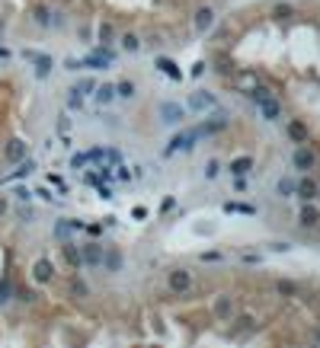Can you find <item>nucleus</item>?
<instances>
[{"mask_svg":"<svg viewBox=\"0 0 320 348\" xmlns=\"http://www.w3.org/2000/svg\"><path fill=\"white\" fill-rule=\"evenodd\" d=\"M199 134H202V131H180L173 141H170L167 154H176V150H192L195 141H199Z\"/></svg>","mask_w":320,"mask_h":348,"instance_id":"f257e3e1","label":"nucleus"},{"mask_svg":"<svg viewBox=\"0 0 320 348\" xmlns=\"http://www.w3.org/2000/svg\"><path fill=\"white\" fill-rule=\"evenodd\" d=\"M189 288H192V275H189L186 269L170 271V291H173V294H186Z\"/></svg>","mask_w":320,"mask_h":348,"instance_id":"f03ea898","label":"nucleus"},{"mask_svg":"<svg viewBox=\"0 0 320 348\" xmlns=\"http://www.w3.org/2000/svg\"><path fill=\"white\" fill-rule=\"evenodd\" d=\"M256 109H260V115H263L266 121H278V118H282V106L275 102V96H272V99H263V102H256Z\"/></svg>","mask_w":320,"mask_h":348,"instance_id":"7ed1b4c3","label":"nucleus"},{"mask_svg":"<svg viewBox=\"0 0 320 348\" xmlns=\"http://www.w3.org/2000/svg\"><path fill=\"white\" fill-rule=\"evenodd\" d=\"M189 106H192L195 112H208V109H218V99L212 93H192V96H189Z\"/></svg>","mask_w":320,"mask_h":348,"instance_id":"20e7f679","label":"nucleus"},{"mask_svg":"<svg viewBox=\"0 0 320 348\" xmlns=\"http://www.w3.org/2000/svg\"><path fill=\"white\" fill-rule=\"evenodd\" d=\"M160 115H163V121H167V125H176V121H183L186 109L176 106V102H163V106H160Z\"/></svg>","mask_w":320,"mask_h":348,"instance_id":"39448f33","label":"nucleus"},{"mask_svg":"<svg viewBox=\"0 0 320 348\" xmlns=\"http://www.w3.org/2000/svg\"><path fill=\"white\" fill-rule=\"evenodd\" d=\"M51 275H54V265L48 262V259H39L36 265H32V278H36V281H51Z\"/></svg>","mask_w":320,"mask_h":348,"instance_id":"423d86ee","label":"nucleus"},{"mask_svg":"<svg viewBox=\"0 0 320 348\" xmlns=\"http://www.w3.org/2000/svg\"><path fill=\"white\" fill-rule=\"evenodd\" d=\"M3 156H6V160H10V163H16V160H23V156H26V141H10V144H6V150H3Z\"/></svg>","mask_w":320,"mask_h":348,"instance_id":"0eeeda50","label":"nucleus"},{"mask_svg":"<svg viewBox=\"0 0 320 348\" xmlns=\"http://www.w3.org/2000/svg\"><path fill=\"white\" fill-rule=\"evenodd\" d=\"M212 26H215V13L208 10V6H202V10L195 13V29H199V32H208Z\"/></svg>","mask_w":320,"mask_h":348,"instance_id":"6e6552de","label":"nucleus"},{"mask_svg":"<svg viewBox=\"0 0 320 348\" xmlns=\"http://www.w3.org/2000/svg\"><path fill=\"white\" fill-rule=\"evenodd\" d=\"M26 58H29V61H36V71H39V77H45V74H48V67H51V58H45V54H36V51H26Z\"/></svg>","mask_w":320,"mask_h":348,"instance_id":"1a4fd4ad","label":"nucleus"},{"mask_svg":"<svg viewBox=\"0 0 320 348\" xmlns=\"http://www.w3.org/2000/svg\"><path fill=\"white\" fill-rule=\"evenodd\" d=\"M250 169H253V160H250V156H237V160L230 163V173L234 176H247Z\"/></svg>","mask_w":320,"mask_h":348,"instance_id":"9d476101","label":"nucleus"},{"mask_svg":"<svg viewBox=\"0 0 320 348\" xmlns=\"http://www.w3.org/2000/svg\"><path fill=\"white\" fill-rule=\"evenodd\" d=\"M99 262L106 265V271H119V269H122V256H119V252H115V249H109L106 256L99 259Z\"/></svg>","mask_w":320,"mask_h":348,"instance_id":"9b49d317","label":"nucleus"},{"mask_svg":"<svg viewBox=\"0 0 320 348\" xmlns=\"http://www.w3.org/2000/svg\"><path fill=\"white\" fill-rule=\"evenodd\" d=\"M295 166H298V169H311V166H314V154L301 147V150L295 154Z\"/></svg>","mask_w":320,"mask_h":348,"instance_id":"f8f14e48","label":"nucleus"},{"mask_svg":"<svg viewBox=\"0 0 320 348\" xmlns=\"http://www.w3.org/2000/svg\"><path fill=\"white\" fill-rule=\"evenodd\" d=\"M288 138L291 141H308V128H304L301 121H291L288 125Z\"/></svg>","mask_w":320,"mask_h":348,"instance_id":"ddd939ff","label":"nucleus"},{"mask_svg":"<svg viewBox=\"0 0 320 348\" xmlns=\"http://www.w3.org/2000/svg\"><path fill=\"white\" fill-rule=\"evenodd\" d=\"M298 195H301V198H314L317 195V182H311V179H304V182H298Z\"/></svg>","mask_w":320,"mask_h":348,"instance_id":"4468645a","label":"nucleus"},{"mask_svg":"<svg viewBox=\"0 0 320 348\" xmlns=\"http://www.w3.org/2000/svg\"><path fill=\"white\" fill-rule=\"evenodd\" d=\"M228 125V118H224L221 112L215 115V121H208V125H202V134H215V131H221V128Z\"/></svg>","mask_w":320,"mask_h":348,"instance_id":"2eb2a0df","label":"nucleus"},{"mask_svg":"<svg viewBox=\"0 0 320 348\" xmlns=\"http://www.w3.org/2000/svg\"><path fill=\"white\" fill-rule=\"evenodd\" d=\"M109 61H112V54L103 51V54H90V58H87L84 64H90V67H109Z\"/></svg>","mask_w":320,"mask_h":348,"instance_id":"dca6fc26","label":"nucleus"},{"mask_svg":"<svg viewBox=\"0 0 320 348\" xmlns=\"http://www.w3.org/2000/svg\"><path fill=\"white\" fill-rule=\"evenodd\" d=\"M99 259H103V252H99L96 243H90V246L84 249V262H90V265H99Z\"/></svg>","mask_w":320,"mask_h":348,"instance_id":"f3484780","label":"nucleus"},{"mask_svg":"<svg viewBox=\"0 0 320 348\" xmlns=\"http://www.w3.org/2000/svg\"><path fill=\"white\" fill-rule=\"evenodd\" d=\"M96 99H99V102H112V99H115V86H112V83H103V86L96 90Z\"/></svg>","mask_w":320,"mask_h":348,"instance_id":"a211bd4d","label":"nucleus"},{"mask_svg":"<svg viewBox=\"0 0 320 348\" xmlns=\"http://www.w3.org/2000/svg\"><path fill=\"white\" fill-rule=\"evenodd\" d=\"M115 96H135V83H132V80H122V83L119 86H115Z\"/></svg>","mask_w":320,"mask_h":348,"instance_id":"6ab92c4d","label":"nucleus"},{"mask_svg":"<svg viewBox=\"0 0 320 348\" xmlns=\"http://www.w3.org/2000/svg\"><path fill=\"white\" fill-rule=\"evenodd\" d=\"M64 256H67V262H71V265H80V262H84V256H80V252L74 249L71 243H67V246H64Z\"/></svg>","mask_w":320,"mask_h":348,"instance_id":"aec40b11","label":"nucleus"},{"mask_svg":"<svg viewBox=\"0 0 320 348\" xmlns=\"http://www.w3.org/2000/svg\"><path fill=\"white\" fill-rule=\"evenodd\" d=\"M215 313H218V316H228V313H230V300L228 297H221V300H218V304H215Z\"/></svg>","mask_w":320,"mask_h":348,"instance_id":"412c9836","label":"nucleus"},{"mask_svg":"<svg viewBox=\"0 0 320 348\" xmlns=\"http://www.w3.org/2000/svg\"><path fill=\"white\" fill-rule=\"evenodd\" d=\"M301 224H317V211L314 208H304L301 211Z\"/></svg>","mask_w":320,"mask_h":348,"instance_id":"4be33fe9","label":"nucleus"},{"mask_svg":"<svg viewBox=\"0 0 320 348\" xmlns=\"http://www.w3.org/2000/svg\"><path fill=\"white\" fill-rule=\"evenodd\" d=\"M160 71L167 74V77H180V71L173 67V61H160Z\"/></svg>","mask_w":320,"mask_h":348,"instance_id":"5701e85b","label":"nucleus"},{"mask_svg":"<svg viewBox=\"0 0 320 348\" xmlns=\"http://www.w3.org/2000/svg\"><path fill=\"white\" fill-rule=\"evenodd\" d=\"M122 48H125V51H138V39H135V36H125V39H122Z\"/></svg>","mask_w":320,"mask_h":348,"instance_id":"b1692460","label":"nucleus"},{"mask_svg":"<svg viewBox=\"0 0 320 348\" xmlns=\"http://www.w3.org/2000/svg\"><path fill=\"white\" fill-rule=\"evenodd\" d=\"M291 192H295V182H291V179H282V182H278V195H291Z\"/></svg>","mask_w":320,"mask_h":348,"instance_id":"393cba45","label":"nucleus"},{"mask_svg":"<svg viewBox=\"0 0 320 348\" xmlns=\"http://www.w3.org/2000/svg\"><path fill=\"white\" fill-rule=\"evenodd\" d=\"M109 39H112V26L103 23V26H99V42H109Z\"/></svg>","mask_w":320,"mask_h":348,"instance_id":"a878e982","label":"nucleus"},{"mask_svg":"<svg viewBox=\"0 0 320 348\" xmlns=\"http://www.w3.org/2000/svg\"><path fill=\"white\" fill-rule=\"evenodd\" d=\"M224 211H243V214H253V208H247V204H224Z\"/></svg>","mask_w":320,"mask_h":348,"instance_id":"bb28decb","label":"nucleus"},{"mask_svg":"<svg viewBox=\"0 0 320 348\" xmlns=\"http://www.w3.org/2000/svg\"><path fill=\"white\" fill-rule=\"evenodd\" d=\"M87 90H93V80H80V83L74 86V93H87Z\"/></svg>","mask_w":320,"mask_h":348,"instance_id":"cd10ccee","label":"nucleus"},{"mask_svg":"<svg viewBox=\"0 0 320 348\" xmlns=\"http://www.w3.org/2000/svg\"><path fill=\"white\" fill-rule=\"evenodd\" d=\"M6 294H10V284H6V281H0V304L6 300Z\"/></svg>","mask_w":320,"mask_h":348,"instance_id":"c85d7f7f","label":"nucleus"},{"mask_svg":"<svg viewBox=\"0 0 320 348\" xmlns=\"http://www.w3.org/2000/svg\"><path fill=\"white\" fill-rule=\"evenodd\" d=\"M275 16H291V6H285V3L275 6Z\"/></svg>","mask_w":320,"mask_h":348,"instance_id":"c756f323","label":"nucleus"},{"mask_svg":"<svg viewBox=\"0 0 320 348\" xmlns=\"http://www.w3.org/2000/svg\"><path fill=\"white\" fill-rule=\"evenodd\" d=\"M205 173H208V179H215V176H218V163H208Z\"/></svg>","mask_w":320,"mask_h":348,"instance_id":"7c9ffc66","label":"nucleus"},{"mask_svg":"<svg viewBox=\"0 0 320 348\" xmlns=\"http://www.w3.org/2000/svg\"><path fill=\"white\" fill-rule=\"evenodd\" d=\"M3 208H6V204H3V201H0V214H3Z\"/></svg>","mask_w":320,"mask_h":348,"instance_id":"2f4dec72","label":"nucleus"},{"mask_svg":"<svg viewBox=\"0 0 320 348\" xmlns=\"http://www.w3.org/2000/svg\"><path fill=\"white\" fill-rule=\"evenodd\" d=\"M317 339H320V332H317Z\"/></svg>","mask_w":320,"mask_h":348,"instance_id":"473e14b6","label":"nucleus"}]
</instances>
